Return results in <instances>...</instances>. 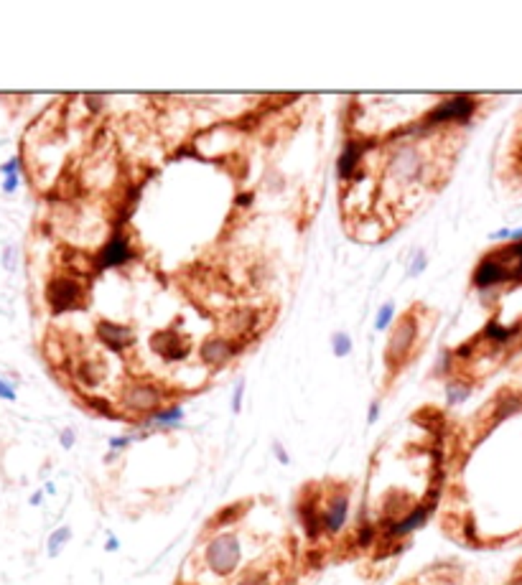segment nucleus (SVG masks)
<instances>
[{
  "label": "nucleus",
  "mask_w": 522,
  "mask_h": 585,
  "mask_svg": "<svg viewBox=\"0 0 522 585\" xmlns=\"http://www.w3.org/2000/svg\"><path fill=\"white\" fill-rule=\"evenodd\" d=\"M242 562V545L235 532H217L204 547V568L217 577H230Z\"/></svg>",
  "instance_id": "nucleus-1"
},
{
  "label": "nucleus",
  "mask_w": 522,
  "mask_h": 585,
  "mask_svg": "<svg viewBox=\"0 0 522 585\" xmlns=\"http://www.w3.org/2000/svg\"><path fill=\"white\" fill-rule=\"evenodd\" d=\"M349 516V492L347 489H336L334 494H329L324 501L321 496V522H324L326 534H336V532L347 524Z\"/></svg>",
  "instance_id": "nucleus-2"
},
{
  "label": "nucleus",
  "mask_w": 522,
  "mask_h": 585,
  "mask_svg": "<svg viewBox=\"0 0 522 585\" xmlns=\"http://www.w3.org/2000/svg\"><path fill=\"white\" fill-rule=\"evenodd\" d=\"M69 534H71V532L66 530V527H62V530H56L54 534L48 537V555H51V557H56V555H59V550L66 545Z\"/></svg>",
  "instance_id": "nucleus-3"
},
{
  "label": "nucleus",
  "mask_w": 522,
  "mask_h": 585,
  "mask_svg": "<svg viewBox=\"0 0 522 585\" xmlns=\"http://www.w3.org/2000/svg\"><path fill=\"white\" fill-rule=\"evenodd\" d=\"M0 397H3V399H16V392H13V387H10V384H6L3 379H0Z\"/></svg>",
  "instance_id": "nucleus-4"
},
{
  "label": "nucleus",
  "mask_w": 522,
  "mask_h": 585,
  "mask_svg": "<svg viewBox=\"0 0 522 585\" xmlns=\"http://www.w3.org/2000/svg\"><path fill=\"white\" fill-rule=\"evenodd\" d=\"M16 168H18V158H13V161H10V163H6V165H3V171H6V173H10V176H13V173H16Z\"/></svg>",
  "instance_id": "nucleus-5"
},
{
  "label": "nucleus",
  "mask_w": 522,
  "mask_h": 585,
  "mask_svg": "<svg viewBox=\"0 0 522 585\" xmlns=\"http://www.w3.org/2000/svg\"><path fill=\"white\" fill-rule=\"evenodd\" d=\"M16 183H18L16 176H8V181H6V186H3V188H6V191H13V188H16Z\"/></svg>",
  "instance_id": "nucleus-6"
},
{
  "label": "nucleus",
  "mask_w": 522,
  "mask_h": 585,
  "mask_svg": "<svg viewBox=\"0 0 522 585\" xmlns=\"http://www.w3.org/2000/svg\"><path fill=\"white\" fill-rule=\"evenodd\" d=\"M71 440H74V438H71V433H64V435H62V443L66 445V448L71 445Z\"/></svg>",
  "instance_id": "nucleus-7"
},
{
  "label": "nucleus",
  "mask_w": 522,
  "mask_h": 585,
  "mask_svg": "<svg viewBox=\"0 0 522 585\" xmlns=\"http://www.w3.org/2000/svg\"><path fill=\"white\" fill-rule=\"evenodd\" d=\"M507 585H522V575H514L512 580H510V583Z\"/></svg>",
  "instance_id": "nucleus-8"
}]
</instances>
